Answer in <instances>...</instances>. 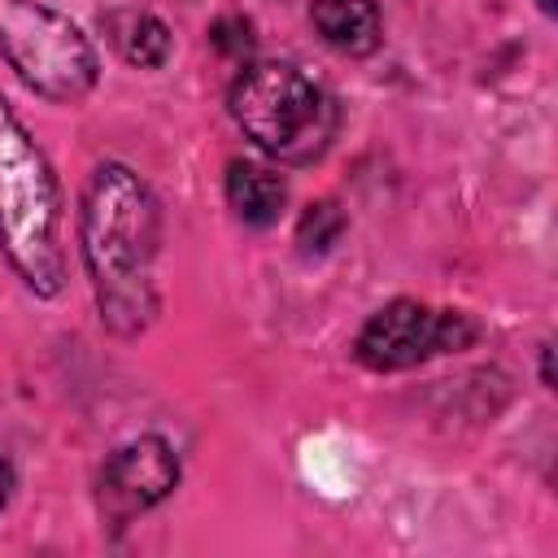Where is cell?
<instances>
[{"instance_id": "6da1fadb", "label": "cell", "mask_w": 558, "mask_h": 558, "mask_svg": "<svg viewBox=\"0 0 558 558\" xmlns=\"http://www.w3.org/2000/svg\"><path fill=\"white\" fill-rule=\"evenodd\" d=\"M157 248V205L126 166H100L83 205V257L96 279L105 318L135 331L148 310V266Z\"/></svg>"}, {"instance_id": "7a4b0ae2", "label": "cell", "mask_w": 558, "mask_h": 558, "mask_svg": "<svg viewBox=\"0 0 558 558\" xmlns=\"http://www.w3.org/2000/svg\"><path fill=\"white\" fill-rule=\"evenodd\" d=\"M61 196L44 153L31 144L9 100L0 96V248L13 270L39 292H61L65 262L57 244Z\"/></svg>"}, {"instance_id": "3957f363", "label": "cell", "mask_w": 558, "mask_h": 558, "mask_svg": "<svg viewBox=\"0 0 558 558\" xmlns=\"http://www.w3.org/2000/svg\"><path fill=\"white\" fill-rule=\"evenodd\" d=\"M231 118L240 131L279 161H314L336 135L331 96L292 65H248L231 87Z\"/></svg>"}, {"instance_id": "277c9868", "label": "cell", "mask_w": 558, "mask_h": 558, "mask_svg": "<svg viewBox=\"0 0 558 558\" xmlns=\"http://www.w3.org/2000/svg\"><path fill=\"white\" fill-rule=\"evenodd\" d=\"M0 52L48 100H78L96 83V52L83 31L39 0L0 4Z\"/></svg>"}, {"instance_id": "5b68a950", "label": "cell", "mask_w": 558, "mask_h": 558, "mask_svg": "<svg viewBox=\"0 0 558 558\" xmlns=\"http://www.w3.org/2000/svg\"><path fill=\"white\" fill-rule=\"evenodd\" d=\"M471 336H475V327L462 314L427 310L418 301H392L362 327L357 357L371 371H401L432 353L462 349V344H471Z\"/></svg>"}, {"instance_id": "8992f818", "label": "cell", "mask_w": 558, "mask_h": 558, "mask_svg": "<svg viewBox=\"0 0 558 558\" xmlns=\"http://www.w3.org/2000/svg\"><path fill=\"white\" fill-rule=\"evenodd\" d=\"M179 480V462L170 453L166 440L157 436H140L131 445H122L100 475V506L113 519H131L148 506H157Z\"/></svg>"}, {"instance_id": "52a82bcc", "label": "cell", "mask_w": 558, "mask_h": 558, "mask_svg": "<svg viewBox=\"0 0 558 558\" xmlns=\"http://www.w3.org/2000/svg\"><path fill=\"white\" fill-rule=\"evenodd\" d=\"M318 35L340 52H371L379 44V0H314Z\"/></svg>"}, {"instance_id": "ba28073f", "label": "cell", "mask_w": 558, "mask_h": 558, "mask_svg": "<svg viewBox=\"0 0 558 558\" xmlns=\"http://www.w3.org/2000/svg\"><path fill=\"white\" fill-rule=\"evenodd\" d=\"M227 201H231V209H235L244 222L266 227V222L279 218V209H283V201H288V187H283V179H279L270 166H262V161H231V166H227Z\"/></svg>"}, {"instance_id": "9c48e42d", "label": "cell", "mask_w": 558, "mask_h": 558, "mask_svg": "<svg viewBox=\"0 0 558 558\" xmlns=\"http://www.w3.org/2000/svg\"><path fill=\"white\" fill-rule=\"evenodd\" d=\"M105 35L109 44L131 61V65H161L170 57V31L153 17V13H140V9H113L105 13Z\"/></svg>"}, {"instance_id": "30bf717a", "label": "cell", "mask_w": 558, "mask_h": 558, "mask_svg": "<svg viewBox=\"0 0 558 558\" xmlns=\"http://www.w3.org/2000/svg\"><path fill=\"white\" fill-rule=\"evenodd\" d=\"M340 227H344V218H340V209L331 201L310 205V214L301 218V244H305V253H327L336 244Z\"/></svg>"}, {"instance_id": "8fae6325", "label": "cell", "mask_w": 558, "mask_h": 558, "mask_svg": "<svg viewBox=\"0 0 558 558\" xmlns=\"http://www.w3.org/2000/svg\"><path fill=\"white\" fill-rule=\"evenodd\" d=\"M9 488H13V471H9V458L0 453V510H4V501H9Z\"/></svg>"}, {"instance_id": "7c38bea8", "label": "cell", "mask_w": 558, "mask_h": 558, "mask_svg": "<svg viewBox=\"0 0 558 558\" xmlns=\"http://www.w3.org/2000/svg\"><path fill=\"white\" fill-rule=\"evenodd\" d=\"M541 9H545V13H554V0H541Z\"/></svg>"}]
</instances>
